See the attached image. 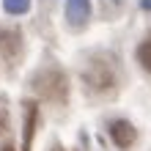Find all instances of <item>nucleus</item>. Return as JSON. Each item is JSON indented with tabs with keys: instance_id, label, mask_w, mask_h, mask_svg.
I'll return each mask as SVG.
<instances>
[{
	"instance_id": "obj_11",
	"label": "nucleus",
	"mask_w": 151,
	"mask_h": 151,
	"mask_svg": "<svg viewBox=\"0 0 151 151\" xmlns=\"http://www.w3.org/2000/svg\"><path fill=\"white\" fill-rule=\"evenodd\" d=\"M3 151H14V148H11V146H3Z\"/></svg>"
},
{
	"instance_id": "obj_1",
	"label": "nucleus",
	"mask_w": 151,
	"mask_h": 151,
	"mask_svg": "<svg viewBox=\"0 0 151 151\" xmlns=\"http://www.w3.org/2000/svg\"><path fill=\"white\" fill-rule=\"evenodd\" d=\"M83 80H85V85L91 88V91H96V93L113 91L115 83H118L113 60L104 58V55H96V58H91V60L85 63V69H83Z\"/></svg>"
},
{
	"instance_id": "obj_8",
	"label": "nucleus",
	"mask_w": 151,
	"mask_h": 151,
	"mask_svg": "<svg viewBox=\"0 0 151 151\" xmlns=\"http://www.w3.org/2000/svg\"><path fill=\"white\" fill-rule=\"evenodd\" d=\"M137 60H140V63H143L148 72H151V33L143 39V44L137 47Z\"/></svg>"
},
{
	"instance_id": "obj_6",
	"label": "nucleus",
	"mask_w": 151,
	"mask_h": 151,
	"mask_svg": "<svg viewBox=\"0 0 151 151\" xmlns=\"http://www.w3.org/2000/svg\"><path fill=\"white\" fill-rule=\"evenodd\" d=\"M36 121H39V104L25 102V132H22V148L25 151H30L33 135H36Z\"/></svg>"
},
{
	"instance_id": "obj_3",
	"label": "nucleus",
	"mask_w": 151,
	"mask_h": 151,
	"mask_svg": "<svg viewBox=\"0 0 151 151\" xmlns=\"http://www.w3.org/2000/svg\"><path fill=\"white\" fill-rule=\"evenodd\" d=\"M19 55H22V36H19V30H11V28L0 30V58L8 60V63H17Z\"/></svg>"
},
{
	"instance_id": "obj_5",
	"label": "nucleus",
	"mask_w": 151,
	"mask_h": 151,
	"mask_svg": "<svg viewBox=\"0 0 151 151\" xmlns=\"http://www.w3.org/2000/svg\"><path fill=\"white\" fill-rule=\"evenodd\" d=\"M88 17H91V0H66V19L74 30L85 28Z\"/></svg>"
},
{
	"instance_id": "obj_2",
	"label": "nucleus",
	"mask_w": 151,
	"mask_h": 151,
	"mask_svg": "<svg viewBox=\"0 0 151 151\" xmlns=\"http://www.w3.org/2000/svg\"><path fill=\"white\" fill-rule=\"evenodd\" d=\"M33 91L39 96H44V99H50V102H63L66 93H69V80L60 69L47 66L33 77Z\"/></svg>"
},
{
	"instance_id": "obj_10",
	"label": "nucleus",
	"mask_w": 151,
	"mask_h": 151,
	"mask_svg": "<svg viewBox=\"0 0 151 151\" xmlns=\"http://www.w3.org/2000/svg\"><path fill=\"white\" fill-rule=\"evenodd\" d=\"M140 6H143L146 11H151V0H140Z\"/></svg>"
},
{
	"instance_id": "obj_4",
	"label": "nucleus",
	"mask_w": 151,
	"mask_h": 151,
	"mask_svg": "<svg viewBox=\"0 0 151 151\" xmlns=\"http://www.w3.org/2000/svg\"><path fill=\"white\" fill-rule=\"evenodd\" d=\"M110 137L118 148H129L137 140V129L127 118H118V121H110Z\"/></svg>"
},
{
	"instance_id": "obj_7",
	"label": "nucleus",
	"mask_w": 151,
	"mask_h": 151,
	"mask_svg": "<svg viewBox=\"0 0 151 151\" xmlns=\"http://www.w3.org/2000/svg\"><path fill=\"white\" fill-rule=\"evenodd\" d=\"M3 11L6 14H28L30 11V0H3Z\"/></svg>"
},
{
	"instance_id": "obj_9",
	"label": "nucleus",
	"mask_w": 151,
	"mask_h": 151,
	"mask_svg": "<svg viewBox=\"0 0 151 151\" xmlns=\"http://www.w3.org/2000/svg\"><path fill=\"white\" fill-rule=\"evenodd\" d=\"M6 129H8V110L0 107V132H6Z\"/></svg>"
},
{
	"instance_id": "obj_12",
	"label": "nucleus",
	"mask_w": 151,
	"mask_h": 151,
	"mask_svg": "<svg viewBox=\"0 0 151 151\" xmlns=\"http://www.w3.org/2000/svg\"><path fill=\"white\" fill-rule=\"evenodd\" d=\"M52 151H63V148H60V146H55V148H52Z\"/></svg>"
}]
</instances>
